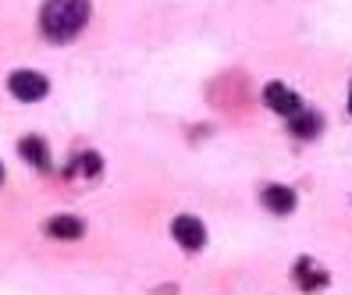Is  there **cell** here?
<instances>
[{
  "label": "cell",
  "mask_w": 352,
  "mask_h": 295,
  "mask_svg": "<svg viewBox=\"0 0 352 295\" xmlns=\"http://www.w3.org/2000/svg\"><path fill=\"white\" fill-rule=\"evenodd\" d=\"M0 182H4V167H0Z\"/></svg>",
  "instance_id": "cell-11"
},
{
  "label": "cell",
  "mask_w": 352,
  "mask_h": 295,
  "mask_svg": "<svg viewBox=\"0 0 352 295\" xmlns=\"http://www.w3.org/2000/svg\"><path fill=\"white\" fill-rule=\"evenodd\" d=\"M47 78L43 75H36V72H14L11 75V93L22 100V103H36V100H43L47 96Z\"/></svg>",
  "instance_id": "cell-2"
},
{
  "label": "cell",
  "mask_w": 352,
  "mask_h": 295,
  "mask_svg": "<svg viewBox=\"0 0 352 295\" xmlns=\"http://www.w3.org/2000/svg\"><path fill=\"white\" fill-rule=\"evenodd\" d=\"M47 231L54 239H65V242H75V239H82V221H75V217H54L50 224H47Z\"/></svg>",
  "instance_id": "cell-7"
},
{
  "label": "cell",
  "mask_w": 352,
  "mask_h": 295,
  "mask_svg": "<svg viewBox=\"0 0 352 295\" xmlns=\"http://www.w3.org/2000/svg\"><path fill=\"white\" fill-rule=\"evenodd\" d=\"M292 132H296L299 139H314V135L320 132V118L309 114V111H299V114L292 118Z\"/></svg>",
  "instance_id": "cell-9"
},
{
  "label": "cell",
  "mask_w": 352,
  "mask_h": 295,
  "mask_svg": "<svg viewBox=\"0 0 352 295\" xmlns=\"http://www.w3.org/2000/svg\"><path fill=\"white\" fill-rule=\"evenodd\" d=\"M171 235H175L178 245H185V249H199V245L206 242V231H203V224H199L196 217H175Z\"/></svg>",
  "instance_id": "cell-4"
},
{
  "label": "cell",
  "mask_w": 352,
  "mask_h": 295,
  "mask_svg": "<svg viewBox=\"0 0 352 295\" xmlns=\"http://www.w3.org/2000/svg\"><path fill=\"white\" fill-rule=\"evenodd\" d=\"M263 203L274 210V214H292L296 210V193L285 185H267L263 188Z\"/></svg>",
  "instance_id": "cell-6"
},
{
  "label": "cell",
  "mask_w": 352,
  "mask_h": 295,
  "mask_svg": "<svg viewBox=\"0 0 352 295\" xmlns=\"http://www.w3.org/2000/svg\"><path fill=\"white\" fill-rule=\"evenodd\" d=\"M349 114H352V89H349Z\"/></svg>",
  "instance_id": "cell-10"
},
{
  "label": "cell",
  "mask_w": 352,
  "mask_h": 295,
  "mask_svg": "<svg viewBox=\"0 0 352 295\" xmlns=\"http://www.w3.org/2000/svg\"><path fill=\"white\" fill-rule=\"evenodd\" d=\"M18 153H22V160H25V164L39 167V171H47V167H50V150H47V142L39 139V135L22 139V146H18Z\"/></svg>",
  "instance_id": "cell-5"
},
{
  "label": "cell",
  "mask_w": 352,
  "mask_h": 295,
  "mask_svg": "<svg viewBox=\"0 0 352 295\" xmlns=\"http://www.w3.org/2000/svg\"><path fill=\"white\" fill-rule=\"evenodd\" d=\"M86 22H89V0H47L43 14H39L43 32L57 43H68L72 36H78Z\"/></svg>",
  "instance_id": "cell-1"
},
{
  "label": "cell",
  "mask_w": 352,
  "mask_h": 295,
  "mask_svg": "<svg viewBox=\"0 0 352 295\" xmlns=\"http://www.w3.org/2000/svg\"><path fill=\"white\" fill-rule=\"evenodd\" d=\"M263 103L271 111H278V114H285V118H296L299 111H302V103H299V96L288 89V86H281V82H271V86L263 89Z\"/></svg>",
  "instance_id": "cell-3"
},
{
  "label": "cell",
  "mask_w": 352,
  "mask_h": 295,
  "mask_svg": "<svg viewBox=\"0 0 352 295\" xmlns=\"http://www.w3.org/2000/svg\"><path fill=\"white\" fill-rule=\"evenodd\" d=\"M296 278H299V285H302V288H320V285H327V274H324L320 267H314L309 260H299Z\"/></svg>",
  "instance_id": "cell-8"
}]
</instances>
